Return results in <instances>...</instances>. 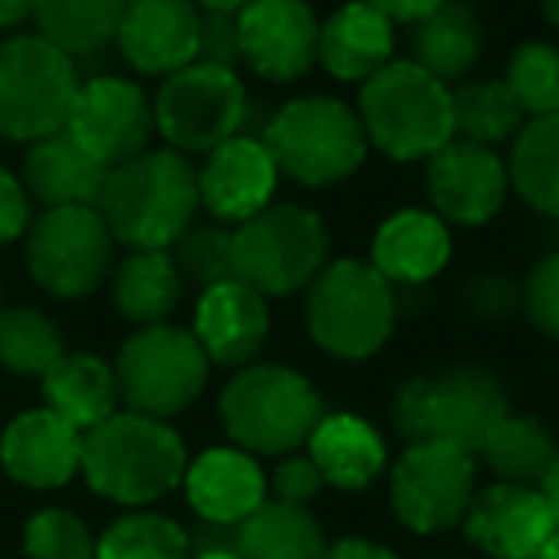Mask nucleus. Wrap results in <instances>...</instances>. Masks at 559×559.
Wrapping results in <instances>:
<instances>
[{
    "instance_id": "1",
    "label": "nucleus",
    "mask_w": 559,
    "mask_h": 559,
    "mask_svg": "<svg viewBox=\"0 0 559 559\" xmlns=\"http://www.w3.org/2000/svg\"><path fill=\"white\" fill-rule=\"evenodd\" d=\"M200 207L195 169L177 150H142L116 165L100 195L111 238L127 249H169L188 234Z\"/></svg>"
},
{
    "instance_id": "2",
    "label": "nucleus",
    "mask_w": 559,
    "mask_h": 559,
    "mask_svg": "<svg viewBox=\"0 0 559 559\" xmlns=\"http://www.w3.org/2000/svg\"><path fill=\"white\" fill-rule=\"evenodd\" d=\"M81 472L96 495L123 506H146L185 483V441L162 418L116 411L81 441Z\"/></svg>"
},
{
    "instance_id": "3",
    "label": "nucleus",
    "mask_w": 559,
    "mask_h": 559,
    "mask_svg": "<svg viewBox=\"0 0 559 559\" xmlns=\"http://www.w3.org/2000/svg\"><path fill=\"white\" fill-rule=\"evenodd\" d=\"M368 146L395 162H421L452 142V88L421 66L391 62L360 88Z\"/></svg>"
},
{
    "instance_id": "4",
    "label": "nucleus",
    "mask_w": 559,
    "mask_h": 559,
    "mask_svg": "<svg viewBox=\"0 0 559 559\" xmlns=\"http://www.w3.org/2000/svg\"><path fill=\"white\" fill-rule=\"evenodd\" d=\"M261 142L280 173L304 188H330L349 180L368 154L360 116L334 96H299L269 119Z\"/></svg>"
},
{
    "instance_id": "5",
    "label": "nucleus",
    "mask_w": 559,
    "mask_h": 559,
    "mask_svg": "<svg viewBox=\"0 0 559 559\" xmlns=\"http://www.w3.org/2000/svg\"><path fill=\"white\" fill-rule=\"evenodd\" d=\"M307 330L337 360H368L395 330V284L372 261H334L314 276Z\"/></svg>"
},
{
    "instance_id": "6",
    "label": "nucleus",
    "mask_w": 559,
    "mask_h": 559,
    "mask_svg": "<svg viewBox=\"0 0 559 559\" xmlns=\"http://www.w3.org/2000/svg\"><path fill=\"white\" fill-rule=\"evenodd\" d=\"M223 426L253 456L292 452L322 421V399L307 376L284 365H246L223 391Z\"/></svg>"
},
{
    "instance_id": "7",
    "label": "nucleus",
    "mask_w": 559,
    "mask_h": 559,
    "mask_svg": "<svg viewBox=\"0 0 559 559\" xmlns=\"http://www.w3.org/2000/svg\"><path fill=\"white\" fill-rule=\"evenodd\" d=\"M330 234L299 203H269L234 230V280L257 296H292L326 269Z\"/></svg>"
},
{
    "instance_id": "8",
    "label": "nucleus",
    "mask_w": 559,
    "mask_h": 559,
    "mask_svg": "<svg viewBox=\"0 0 559 559\" xmlns=\"http://www.w3.org/2000/svg\"><path fill=\"white\" fill-rule=\"evenodd\" d=\"M506 395L479 368L411 380L395 399V426L406 444H452L479 456L487 433L506 418Z\"/></svg>"
},
{
    "instance_id": "9",
    "label": "nucleus",
    "mask_w": 559,
    "mask_h": 559,
    "mask_svg": "<svg viewBox=\"0 0 559 559\" xmlns=\"http://www.w3.org/2000/svg\"><path fill=\"white\" fill-rule=\"evenodd\" d=\"M73 96V58L39 35H16L0 43V139L39 142L62 131Z\"/></svg>"
},
{
    "instance_id": "10",
    "label": "nucleus",
    "mask_w": 559,
    "mask_h": 559,
    "mask_svg": "<svg viewBox=\"0 0 559 559\" xmlns=\"http://www.w3.org/2000/svg\"><path fill=\"white\" fill-rule=\"evenodd\" d=\"M211 360L195 334L177 326H142L119 349L116 383L127 411L146 418H173L200 399Z\"/></svg>"
},
{
    "instance_id": "11",
    "label": "nucleus",
    "mask_w": 559,
    "mask_h": 559,
    "mask_svg": "<svg viewBox=\"0 0 559 559\" xmlns=\"http://www.w3.org/2000/svg\"><path fill=\"white\" fill-rule=\"evenodd\" d=\"M246 85L230 66L192 62L157 88L154 127L177 154H211L246 123Z\"/></svg>"
},
{
    "instance_id": "12",
    "label": "nucleus",
    "mask_w": 559,
    "mask_h": 559,
    "mask_svg": "<svg viewBox=\"0 0 559 559\" xmlns=\"http://www.w3.org/2000/svg\"><path fill=\"white\" fill-rule=\"evenodd\" d=\"M111 246L100 207H47L27 234V269L47 296L81 299L104 284Z\"/></svg>"
},
{
    "instance_id": "13",
    "label": "nucleus",
    "mask_w": 559,
    "mask_h": 559,
    "mask_svg": "<svg viewBox=\"0 0 559 559\" xmlns=\"http://www.w3.org/2000/svg\"><path fill=\"white\" fill-rule=\"evenodd\" d=\"M475 498V456L452 444H406L391 472V506L414 533H441L467 518Z\"/></svg>"
},
{
    "instance_id": "14",
    "label": "nucleus",
    "mask_w": 559,
    "mask_h": 559,
    "mask_svg": "<svg viewBox=\"0 0 559 559\" xmlns=\"http://www.w3.org/2000/svg\"><path fill=\"white\" fill-rule=\"evenodd\" d=\"M66 131L88 150L100 165L131 162L146 150L154 127V104L139 85L123 78H93L78 85Z\"/></svg>"
},
{
    "instance_id": "15",
    "label": "nucleus",
    "mask_w": 559,
    "mask_h": 559,
    "mask_svg": "<svg viewBox=\"0 0 559 559\" xmlns=\"http://www.w3.org/2000/svg\"><path fill=\"white\" fill-rule=\"evenodd\" d=\"M319 27L307 0H253L238 12L241 62L264 81H299L319 62Z\"/></svg>"
},
{
    "instance_id": "16",
    "label": "nucleus",
    "mask_w": 559,
    "mask_h": 559,
    "mask_svg": "<svg viewBox=\"0 0 559 559\" xmlns=\"http://www.w3.org/2000/svg\"><path fill=\"white\" fill-rule=\"evenodd\" d=\"M426 192L433 203V215L456 226H483L502 211L510 192V173L502 157L487 146L452 139L429 157Z\"/></svg>"
},
{
    "instance_id": "17",
    "label": "nucleus",
    "mask_w": 559,
    "mask_h": 559,
    "mask_svg": "<svg viewBox=\"0 0 559 559\" xmlns=\"http://www.w3.org/2000/svg\"><path fill=\"white\" fill-rule=\"evenodd\" d=\"M116 39L134 70L169 78L200 62L203 12L192 0H127Z\"/></svg>"
},
{
    "instance_id": "18",
    "label": "nucleus",
    "mask_w": 559,
    "mask_h": 559,
    "mask_svg": "<svg viewBox=\"0 0 559 559\" xmlns=\"http://www.w3.org/2000/svg\"><path fill=\"white\" fill-rule=\"evenodd\" d=\"M276 162L269 146L253 134H234L223 146L203 154V169L195 173L200 207H207L223 223H246L257 211L269 207L276 192Z\"/></svg>"
},
{
    "instance_id": "19",
    "label": "nucleus",
    "mask_w": 559,
    "mask_h": 559,
    "mask_svg": "<svg viewBox=\"0 0 559 559\" xmlns=\"http://www.w3.org/2000/svg\"><path fill=\"white\" fill-rule=\"evenodd\" d=\"M467 536L475 548L495 559H536V551L556 533V518L540 487L495 483L472 498Z\"/></svg>"
},
{
    "instance_id": "20",
    "label": "nucleus",
    "mask_w": 559,
    "mask_h": 559,
    "mask_svg": "<svg viewBox=\"0 0 559 559\" xmlns=\"http://www.w3.org/2000/svg\"><path fill=\"white\" fill-rule=\"evenodd\" d=\"M81 441L85 433L55 411H27L0 437V464L24 487L55 490L81 472Z\"/></svg>"
},
{
    "instance_id": "21",
    "label": "nucleus",
    "mask_w": 559,
    "mask_h": 559,
    "mask_svg": "<svg viewBox=\"0 0 559 559\" xmlns=\"http://www.w3.org/2000/svg\"><path fill=\"white\" fill-rule=\"evenodd\" d=\"M269 326L272 314L264 296H257L253 288H246L238 280H226V284L200 292L195 342L203 345L211 365H249L261 353V345L269 342Z\"/></svg>"
},
{
    "instance_id": "22",
    "label": "nucleus",
    "mask_w": 559,
    "mask_h": 559,
    "mask_svg": "<svg viewBox=\"0 0 559 559\" xmlns=\"http://www.w3.org/2000/svg\"><path fill=\"white\" fill-rule=\"evenodd\" d=\"M188 502L211 525H241L264 506V472L246 449H207L185 472Z\"/></svg>"
},
{
    "instance_id": "23",
    "label": "nucleus",
    "mask_w": 559,
    "mask_h": 559,
    "mask_svg": "<svg viewBox=\"0 0 559 559\" xmlns=\"http://www.w3.org/2000/svg\"><path fill=\"white\" fill-rule=\"evenodd\" d=\"M319 62L337 81H372L395 62V20H388L368 0L342 4L319 27Z\"/></svg>"
},
{
    "instance_id": "24",
    "label": "nucleus",
    "mask_w": 559,
    "mask_h": 559,
    "mask_svg": "<svg viewBox=\"0 0 559 559\" xmlns=\"http://www.w3.org/2000/svg\"><path fill=\"white\" fill-rule=\"evenodd\" d=\"M108 173L66 127L32 142L24 157L27 192L47 207H100Z\"/></svg>"
},
{
    "instance_id": "25",
    "label": "nucleus",
    "mask_w": 559,
    "mask_h": 559,
    "mask_svg": "<svg viewBox=\"0 0 559 559\" xmlns=\"http://www.w3.org/2000/svg\"><path fill=\"white\" fill-rule=\"evenodd\" d=\"M452 234L433 211H395L372 238V264L391 284H426L449 264Z\"/></svg>"
},
{
    "instance_id": "26",
    "label": "nucleus",
    "mask_w": 559,
    "mask_h": 559,
    "mask_svg": "<svg viewBox=\"0 0 559 559\" xmlns=\"http://www.w3.org/2000/svg\"><path fill=\"white\" fill-rule=\"evenodd\" d=\"M307 444H311V464L319 467L322 483L342 490H365L368 483L380 479L388 464L380 433L357 414H322Z\"/></svg>"
},
{
    "instance_id": "27",
    "label": "nucleus",
    "mask_w": 559,
    "mask_h": 559,
    "mask_svg": "<svg viewBox=\"0 0 559 559\" xmlns=\"http://www.w3.org/2000/svg\"><path fill=\"white\" fill-rule=\"evenodd\" d=\"M43 395H47V411L88 433L93 426L108 421L119 406L116 368L93 353H62L55 368L43 376Z\"/></svg>"
},
{
    "instance_id": "28",
    "label": "nucleus",
    "mask_w": 559,
    "mask_h": 559,
    "mask_svg": "<svg viewBox=\"0 0 559 559\" xmlns=\"http://www.w3.org/2000/svg\"><path fill=\"white\" fill-rule=\"evenodd\" d=\"M411 50L414 66L433 73L437 81H464L475 70L483 55V27L475 9L460 4V0H444L433 12L414 20L411 27Z\"/></svg>"
},
{
    "instance_id": "29",
    "label": "nucleus",
    "mask_w": 559,
    "mask_h": 559,
    "mask_svg": "<svg viewBox=\"0 0 559 559\" xmlns=\"http://www.w3.org/2000/svg\"><path fill=\"white\" fill-rule=\"evenodd\" d=\"M185 296V280L169 249H131L116 269L111 299L116 311L134 326H162Z\"/></svg>"
},
{
    "instance_id": "30",
    "label": "nucleus",
    "mask_w": 559,
    "mask_h": 559,
    "mask_svg": "<svg viewBox=\"0 0 559 559\" xmlns=\"http://www.w3.org/2000/svg\"><path fill=\"white\" fill-rule=\"evenodd\" d=\"M230 548L238 559H326L319 521L307 513V506L292 502H264L249 513Z\"/></svg>"
},
{
    "instance_id": "31",
    "label": "nucleus",
    "mask_w": 559,
    "mask_h": 559,
    "mask_svg": "<svg viewBox=\"0 0 559 559\" xmlns=\"http://www.w3.org/2000/svg\"><path fill=\"white\" fill-rule=\"evenodd\" d=\"M506 173L528 207L559 218V111L521 127Z\"/></svg>"
},
{
    "instance_id": "32",
    "label": "nucleus",
    "mask_w": 559,
    "mask_h": 559,
    "mask_svg": "<svg viewBox=\"0 0 559 559\" xmlns=\"http://www.w3.org/2000/svg\"><path fill=\"white\" fill-rule=\"evenodd\" d=\"M127 0H35L39 39L58 47L66 58L93 55L108 47L123 24Z\"/></svg>"
},
{
    "instance_id": "33",
    "label": "nucleus",
    "mask_w": 559,
    "mask_h": 559,
    "mask_svg": "<svg viewBox=\"0 0 559 559\" xmlns=\"http://www.w3.org/2000/svg\"><path fill=\"white\" fill-rule=\"evenodd\" d=\"M525 123V111L506 81H464L452 93V139L460 142L495 150L518 139Z\"/></svg>"
},
{
    "instance_id": "34",
    "label": "nucleus",
    "mask_w": 559,
    "mask_h": 559,
    "mask_svg": "<svg viewBox=\"0 0 559 559\" xmlns=\"http://www.w3.org/2000/svg\"><path fill=\"white\" fill-rule=\"evenodd\" d=\"M479 456L490 464V472L502 483H518V487H540L548 475L551 460H556V441L536 418L525 414H506L483 441Z\"/></svg>"
},
{
    "instance_id": "35",
    "label": "nucleus",
    "mask_w": 559,
    "mask_h": 559,
    "mask_svg": "<svg viewBox=\"0 0 559 559\" xmlns=\"http://www.w3.org/2000/svg\"><path fill=\"white\" fill-rule=\"evenodd\" d=\"M66 353L62 330L50 314L35 307H9L0 311V365L16 376H47Z\"/></svg>"
},
{
    "instance_id": "36",
    "label": "nucleus",
    "mask_w": 559,
    "mask_h": 559,
    "mask_svg": "<svg viewBox=\"0 0 559 559\" xmlns=\"http://www.w3.org/2000/svg\"><path fill=\"white\" fill-rule=\"evenodd\" d=\"M96 559H188V533L162 513H131L96 540Z\"/></svg>"
},
{
    "instance_id": "37",
    "label": "nucleus",
    "mask_w": 559,
    "mask_h": 559,
    "mask_svg": "<svg viewBox=\"0 0 559 559\" xmlns=\"http://www.w3.org/2000/svg\"><path fill=\"white\" fill-rule=\"evenodd\" d=\"M502 81L510 85L525 119L559 111V50L551 43H525V47L513 50Z\"/></svg>"
},
{
    "instance_id": "38",
    "label": "nucleus",
    "mask_w": 559,
    "mask_h": 559,
    "mask_svg": "<svg viewBox=\"0 0 559 559\" xmlns=\"http://www.w3.org/2000/svg\"><path fill=\"white\" fill-rule=\"evenodd\" d=\"M173 264H177L180 280L200 292L226 284V280H234V230L192 223L173 249Z\"/></svg>"
},
{
    "instance_id": "39",
    "label": "nucleus",
    "mask_w": 559,
    "mask_h": 559,
    "mask_svg": "<svg viewBox=\"0 0 559 559\" xmlns=\"http://www.w3.org/2000/svg\"><path fill=\"white\" fill-rule=\"evenodd\" d=\"M24 548L32 559H96V540L70 510H43L27 521Z\"/></svg>"
},
{
    "instance_id": "40",
    "label": "nucleus",
    "mask_w": 559,
    "mask_h": 559,
    "mask_svg": "<svg viewBox=\"0 0 559 559\" xmlns=\"http://www.w3.org/2000/svg\"><path fill=\"white\" fill-rule=\"evenodd\" d=\"M521 307L544 337L559 342V249L528 272L525 288H521Z\"/></svg>"
},
{
    "instance_id": "41",
    "label": "nucleus",
    "mask_w": 559,
    "mask_h": 559,
    "mask_svg": "<svg viewBox=\"0 0 559 559\" xmlns=\"http://www.w3.org/2000/svg\"><path fill=\"white\" fill-rule=\"evenodd\" d=\"M200 62L211 66H238V16L230 12H203V39H200Z\"/></svg>"
},
{
    "instance_id": "42",
    "label": "nucleus",
    "mask_w": 559,
    "mask_h": 559,
    "mask_svg": "<svg viewBox=\"0 0 559 559\" xmlns=\"http://www.w3.org/2000/svg\"><path fill=\"white\" fill-rule=\"evenodd\" d=\"M272 490H276V502L307 506L322 490V475L311 456H292L272 472Z\"/></svg>"
},
{
    "instance_id": "43",
    "label": "nucleus",
    "mask_w": 559,
    "mask_h": 559,
    "mask_svg": "<svg viewBox=\"0 0 559 559\" xmlns=\"http://www.w3.org/2000/svg\"><path fill=\"white\" fill-rule=\"evenodd\" d=\"M27 230V192L9 169H0V246Z\"/></svg>"
},
{
    "instance_id": "44",
    "label": "nucleus",
    "mask_w": 559,
    "mask_h": 559,
    "mask_svg": "<svg viewBox=\"0 0 559 559\" xmlns=\"http://www.w3.org/2000/svg\"><path fill=\"white\" fill-rule=\"evenodd\" d=\"M467 304H472L479 314L498 319V314H510L513 307L521 304V292L502 276H483V280H475L472 288H467Z\"/></svg>"
},
{
    "instance_id": "45",
    "label": "nucleus",
    "mask_w": 559,
    "mask_h": 559,
    "mask_svg": "<svg viewBox=\"0 0 559 559\" xmlns=\"http://www.w3.org/2000/svg\"><path fill=\"white\" fill-rule=\"evenodd\" d=\"M372 9H380L388 20H403V24H414V20H421L426 12H433L437 4H444V0H368Z\"/></svg>"
},
{
    "instance_id": "46",
    "label": "nucleus",
    "mask_w": 559,
    "mask_h": 559,
    "mask_svg": "<svg viewBox=\"0 0 559 559\" xmlns=\"http://www.w3.org/2000/svg\"><path fill=\"white\" fill-rule=\"evenodd\" d=\"M326 559H395V551H388L383 544L345 536V540H337L334 548H326Z\"/></svg>"
},
{
    "instance_id": "47",
    "label": "nucleus",
    "mask_w": 559,
    "mask_h": 559,
    "mask_svg": "<svg viewBox=\"0 0 559 559\" xmlns=\"http://www.w3.org/2000/svg\"><path fill=\"white\" fill-rule=\"evenodd\" d=\"M540 490H544V498H548L551 518H556V528H559V444H556V460H551V467H548V475H544Z\"/></svg>"
},
{
    "instance_id": "48",
    "label": "nucleus",
    "mask_w": 559,
    "mask_h": 559,
    "mask_svg": "<svg viewBox=\"0 0 559 559\" xmlns=\"http://www.w3.org/2000/svg\"><path fill=\"white\" fill-rule=\"evenodd\" d=\"M35 12V0H0V27H12Z\"/></svg>"
},
{
    "instance_id": "49",
    "label": "nucleus",
    "mask_w": 559,
    "mask_h": 559,
    "mask_svg": "<svg viewBox=\"0 0 559 559\" xmlns=\"http://www.w3.org/2000/svg\"><path fill=\"white\" fill-rule=\"evenodd\" d=\"M200 12H230V16H238L246 4H253V0H192Z\"/></svg>"
},
{
    "instance_id": "50",
    "label": "nucleus",
    "mask_w": 559,
    "mask_h": 559,
    "mask_svg": "<svg viewBox=\"0 0 559 559\" xmlns=\"http://www.w3.org/2000/svg\"><path fill=\"white\" fill-rule=\"evenodd\" d=\"M536 559H559V528L548 536V544H544V548L536 551Z\"/></svg>"
},
{
    "instance_id": "51",
    "label": "nucleus",
    "mask_w": 559,
    "mask_h": 559,
    "mask_svg": "<svg viewBox=\"0 0 559 559\" xmlns=\"http://www.w3.org/2000/svg\"><path fill=\"white\" fill-rule=\"evenodd\" d=\"M544 16H548L551 27L559 32V0H544Z\"/></svg>"
},
{
    "instance_id": "52",
    "label": "nucleus",
    "mask_w": 559,
    "mask_h": 559,
    "mask_svg": "<svg viewBox=\"0 0 559 559\" xmlns=\"http://www.w3.org/2000/svg\"><path fill=\"white\" fill-rule=\"evenodd\" d=\"M195 559H238V556H234V548H211V551H203V556H195Z\"/></svg>"
},
{
    "instance_id": "53",
    "label": "nucleus",
    "mask_w": 559,
    "mask_h": 559,
    "mask_svg": "<svg viewBox=\"0 0 559 559\" xmlns=\"http://www.w3.org/2000/svg\"><path fill=\"white\" fill-rule=\"evenodd\" d=\"M0 311H4V307H0Z\"/></svg>"
}]
</instances>
